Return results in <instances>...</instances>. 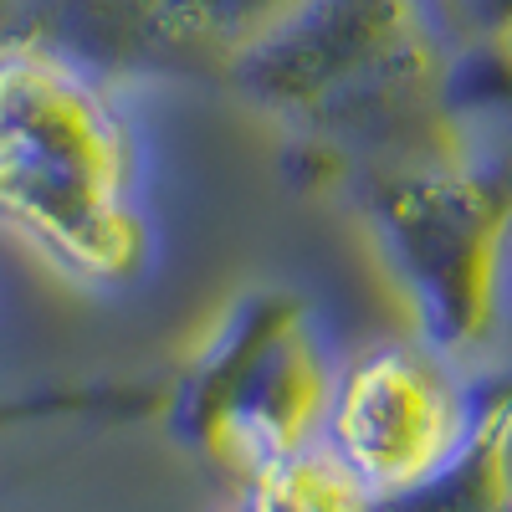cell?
<instances>
[{
	"mask_svg": "<svg viewBox=\"0 0 512 512\" xmlns=\"http://www.w3.org/2000/svg\"><path fill=\"white\" fill-rule=\"evenodd\" d=\"M0 221L82 277H123L139 256L113 103L82 67L31 41L0 52Z\"/></svg>",
	"mask_w": 512,
	"mask_h": 512,
	"instance_id": "1",
	"label": "cell"
},
{
	"mask_svg": "<svg viewBox=\"0 0 512 512\" xmlns=\"http://www.w3.org/2000/svg\"><path fill=\"white\" fill-rule=\"evenodd\" d=\"M185 410L195 441L251 477L303 451V431L323 410V384L297 313L272 297L246 308L185 384Z\"/></svg>",
	"mask_w": 512,
	"mask_h": 512,
	"instance_id": "2",
	"label": "cell"
},
{
	"mask_svg": "<svg viewBox=\"0 0 512 512\" xmlns=\"http://www.w3.org/2000/svg\"><path fill=\"white\" fill-rule=\"evenodd\" d=\"M461 436V410L436 359L374 354L333 400L338 466L359 487L420 492Z\"/></svg>",
	"mask_w": 512,
	"mask_h": 512,
	"instance_id": "3",
	"label": "cell"
},
{
	"mask_svg": "<svg viewBox=\"0 0 512 512\" xmlns=\"http://www.w3.org/2000/svg\"><path fill=\"white\" fill-rule=\"evenodd\" d=\"M502 216L507 205H497L487 185L472 180L400 185V195H390V210H384V226L400 246L405 272L425 287V308H431L425 318L451 344L482 328L487 272Z\"/></svg>",
	"mask_w": 512,
	"mask_h": 512,
	"instance_id": "4",
	"label": "cell"
},
{
	"mask_svg": "<svg viewBox=\"0 0 512 512\" xmlns=\"http://www.w3.org/2000/svg\"><path fill=\"white\" fill-rule=\"evenodd\" d=\"M256 482H262V492H256L251 512H364L359 482L338 461H323L308 451L287 456Z\"/></svg>",
	"mask_w": 512,
	"mask_h": 512,
	"instance_id": "5",
	"label": "cell"
}]
</instances>
